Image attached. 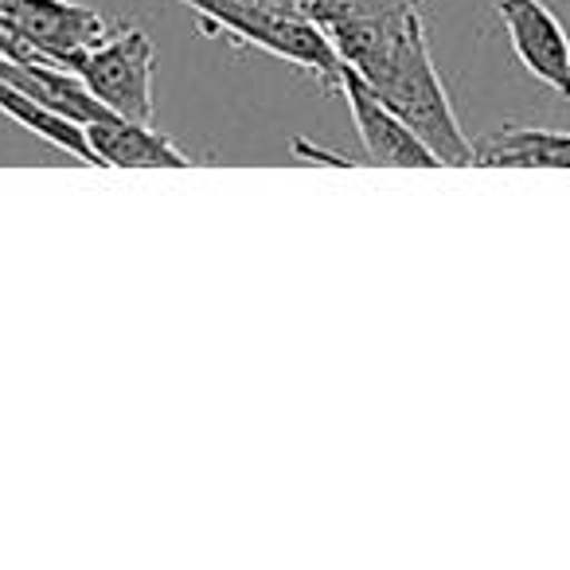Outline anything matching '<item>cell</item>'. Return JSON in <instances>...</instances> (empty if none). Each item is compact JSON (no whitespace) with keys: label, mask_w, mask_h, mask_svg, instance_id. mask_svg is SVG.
I'll return each instance as SVG.
<instances>
[{"label":"cell","mask_w":570,"mask_h":570,"mask_svg":"<svg viewBox=\"0 0 570 570\" xmlns=\"http://www.w3.org/2000/svg\"><path fill=\"white\" fill-rule=\"evenodd\" d=\"M321 28L341 63L356 67L442 165H476L430 56L422 0H336Z\"/></svg>","instance_id":"cell-1"},{"label":"cell","mask_w":570,"mask_h":570,"mask_svg":"<svg viewBox=\"0 0 570 570\" xmlns=\"http://www.w3.org/2000/svg\"><path fill=\"white\" fill-rule=\"evenodd\" d=\"M196 9L207 24L269 51V56L297 63L321 75L328 90H341V56H336L328 32L309 20L289 0H180Z\"/></svg>","instance_id":"cell-2"},{"label":"cell","mask_w":570,"mask_h":570,"mask_svg":"<svg viewBox=\"0 0 570 570\" xmlns=\"http://www.w3.org/2000/svg\"><path fill=\"white\" fill-rule=\"evenodd\" d=\"M153 67L157 48L141 28H118L79 51L71 71L110 114L129 121H153Z\"/></svg>","instance_id":"cell-3"},{"label":"cell","mask_w":570,"mask_h":570,"mask_svg":"<svg viewBox=\"0 0 570 570\" xmlns=\"http://www.w3.org/2000/svg\"><path fill=\"white\" fill-rule=\"evenodd\" d=\"M341 95L348 98L352 121L364 141L367 160L387 168H438L442 160L419 141L411 126L375 95V87L356 71V67L341 63Z\"/></svg>","instance_id":"cell-4"},{"label":"cell","mask_w":570,"mask_h":570,"mask_svg":"<svg viewBox=\"0 0 570 570\" xmlns=\"http://www.w3.org/2000/svg\"><path fill=\"white\" fill-rule=\"evenodd\" d=\"M0 20H9L17 32H24L51 63L67 67L106 36V20L87 4L71 0H0Z\"/></svg>","instance_id":"cell-5"},{"label":"cell","mask_w":570,"mask_h":570,"mask_svg":"<svg viewBox=\"0 0 570 570\" xmlns=\"http://www.w3.org/2000/svg\"><path fill=\"white\" fill-rule=\"evenodd\" d=\"M497 12L515 59L539 82L570 98V40L547 0H497Z\"/></svg>","instance_id":"cell-6"},{"label":"cell","mask_w":570,"mask_h":570,"mask_svg":"<svg viewBox=\"0 0 570 570\" xmlns=\"http://www.w3.org/2000/svg\"><path fill=\"white\" fill-rule=\"evenodd\" d=\"M87 145L102 168H188L191 160L168 141L149 121H129L106 114L82 126Z\"/></svg>","instance_id":"cell-7"},{"label":"cell","mask_w":570,"mask_h":570,"mask_svg":"<svg viewBox=\"0 0 570 570\" xmlns=\"http://www.w3.org/2000/svg\"><path fill=\"white\" fill-rule=\"evenodd\" d=\"M484 168H570V134L559 129H504L473 141Z\"/></svg>","instance_id":"cell-8"},{"label":"cell","mask_w":570,"mask_h":570,"mask_svg":"<svg viewBox=\"0 0 570 570\" xmlns=\"http://www.w3.org/2000/svg\"><path fill=\"white\" fill-rule=\"evenodd\" d=\"M0 114H9L12 121H20L24 129L40 134L43 141H51L56 149H63L67 157H75L79 165H98L95 153H90L87 134H82L79 121L63 118V114L48 110V106H40L36 98H28L24 90L12 87L9 79H0Z\"/></svg>","instance_id":"cell-9"},{"label":"cell","mask_w":570,"mask_h":570,"mask_svg":"<svg viewBox=\"0 0 570 570\" xmlns=\"http://www.w3.org/2000/svg\"><path fill=\"white\" fill-rule=\"evenodd\" d=\"M289 4H294V9H302L309 20H317V24H321V17L333 9V0H289Z\"/></svg>","instance_id":"cell-10"}]
</instances>
